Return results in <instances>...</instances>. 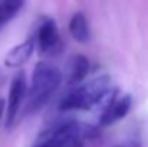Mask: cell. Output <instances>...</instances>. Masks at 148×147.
<instances>
[{"instance_id": "1", "label": "cell", "mask_w": 148, "mask_h": 147, "mask_svg": "<svg viewBox=\"0 0 148 147\" xmlns=\"http://www.w3.org/2000/svg\"><path fill=\"white\" fill-rule=\"evenodd\" d=\"M116 90L112 85V79L108 75H101L86 82L76 85L73 90L66 92L59 102V110L69 111H89L95 107L108 102Z\"/></svg>"}, {"instance_id": "2", "label": "cell", "mask_w": 148, "mask_h": 147, "mask_svg": "<svg viewBox=\"0 0 148 147\" xmlns=\"http://www.w3.org/2000/svg\"><path fill=\"white\" fill-rule=\"evenodd\" d=\"M62 84V72L58 66L46 61L36 63L32 72L30 85L26 91V99L22 112L32 115L42 110Z\"/></svg>"}, {"instance_id": "3", "label": "cell", "mask_w": 148, "mask_h": 147, "mask_svg": "<svg viewBox=\"0 0 148 147\" xmlns=\"http://www.w3.org/2000/svg\"><path fill=\"white\" fill-rule=\"evenodd\" d=\"M85 127V123L76 120H62L48 127L39 134L32 147H65Z\"/></svg>"}, {"instance_id": "4", "label": "cell", "mask_w": 148, "mask_h": 147, "mask_svg": "<svg viewBox=\"0 0 148 147\" xmlns=\"http://www.w3.org/2000/svg\"><path fill=\"white\" fill-rule=\"evenodd\" d=\"M26 91H27V79H26L25 72L20 71L13 77V79L10 82L9 97H7V102L4 107V126L7 130H10L16 124V121L23 110L25 99H26Z\"/></svg>"}, {"instance_id": "5", "label": "cell", "mask_w": 148, "mask_h": 147, "mask_svg": "<svg viewBox=\"0 0 148 147\" xmlns=\"http://www.w3.org/2000/svg\"><path fill=\"white\" fill-rule=\"evenodd\" d=\"M35 45L39 49V53L43 56H55L62 50V39L58 29V25L53 19L43 17L38 26Z\"/></svg>"}, {"instance_id": "6", "label": "cell", "mask_w": 148, "mask_h": 147, "mask_svg": "<svg viewBox=\"0 0 148 147\" xmlns=\"http://www.w3.org/2000/svg\"><path fill=\"white\" fill-rule=\"evenodd\" d=\"M131 107H132V97L130 94L119 95V97L114 95L102 110V114L99 115L98 120V126L109 127V126L116 124L118 121H121L122 118L128 115Z\"/></svg>"}, {"instance_id": "7", "label": "cell", "mask_w": 148, "mask_h": 147, "mask_svg": "<svg viewBox=\"0 0 148 147\" xmlns=\"http://www.w3.org/2000/svg\"><path fill=\"white\" fill-rule=\"evenodd\" d=\"M35 38H29L25 42L13 46L10 49L6 56H4V66L6 68H20L23 66L32 56L33 50H35Z\"/></svg>"}, {"instance_id": "8", "label": "cell", "mask_w": 148, "mask_h": 147, "mask_svg": "<svg viewBox=\"0 0 148 147\" xmlns=\"http://www.w3.org/2000/svg\"><path fill=\"white\" fill-rule=\"evenodd\" d=\"M89 59L85 55H73L68 65V84L78 85L89 74Z\"/></svg>"}, {"instance_id": "9", "label": "cell", "mask_w": 148, "mask_h": 147, "mask_svg": "<svg viewBox=\"0 0 148 147\" xmlns=\"http://www.w3.org/2000/svg\"><path fill=\"white\" fill-rule=\"evenodd\" d=\"M69 33L79 43H88L91 41V28L86 16L82 12H76L69 20Z\"/></svg>"}, {"instance_id": "10", "label": "cell", "mask_w": 148, "mask_h": 147, "mask_svg": "<svg viewBox=\"0 0 148 147\" xmlns=\"http://www.w3.org/2000/svg\"><path fill=\"white\" fill-rule=\"evenodd\" d=\"M99 139H101V134H99L98 127L85 124L82 131L65 147H97Z\"/></svg>"}, {"instance_id": "11", "label": "cell", "mask_w": 148, "mask_h": 147, "mask_svg": "<svg viewBox=\"0 0 148 147\" xmlns=\"http://www.w3.org/2000/svg\"><path fill=\"white\" fill-rule=\"evenodd\" d=\"M25 1L26 0H0V30L19 14Z\"/></svg>"}, {"instance_id": "12", "label": "cell", "mask_w": 148, "mask_h": 147, "mask_svg": "<svg viewBox=\"0 0 148 147\" xmlns=\"http://www.w3.org/2000/svg\"><path fill=\"white\" fill-rule=\"evenodd\" d=\"M112 147H141V144H140L138 140H125V141H122L119 144H115Z\"/></svg>"}, {"instance_id": "13", "label": "cell", "mask_w": 148, "mask_h": 147, "mask_svg": "<svg viewBox=\"0 0 148 147\" xmlns=\"http://www.w3.org/2000/svg\"><path fill=\"white\" fill-rule=\"evenodd\" d=\"M4 107H6V101L3 98H0V121L4 117Z\"/></svg>"}]
</instances>
